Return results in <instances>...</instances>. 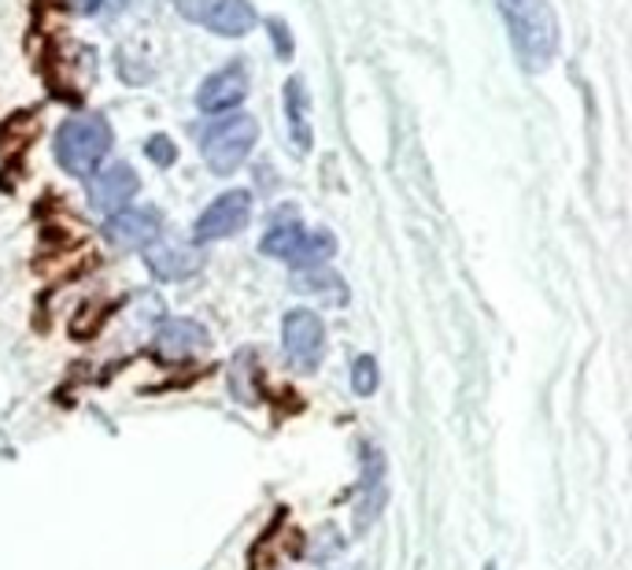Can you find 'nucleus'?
<instances>
[{"mask_svg":"<svg viewBox=\"0 0 632 570\" xmlns=\"http://www.w3.org/2000/svg\"><path fill=\"white\" fill-rule=\"evenodd\" d=\"M271 41H274V49H277V57L288 60L293 57V34H288V27H285V19H271Z\"/></svg>","mask_w":632,"mask_h":570,"instance_id":"obj_16","label":"nucleus"},{"mask_svg":"<svg viewBox=\"0 0 632 570\" xmlns=\"http://www.w3.org/2000/svg\"><path fill=\"white\" fill-rule=\"evenodd\" d=\"M282 345L296 367L315 370L326 356V326L310 308H293L282 323Z\"/></svg>","mask_w":632,"mask_h":570,"instance_id":"obj_7","label":"nucleus"},{"mask_svg":"<svg viewBox=\"0 0 632 570\" xmlns=\"http://www.w3.org/2000/svg\"><path fill=\"white\" fill-rule=\"evenodd\" d=\"M71 8L78 16H108L122 8V0H71Z\"/></svg>","mask_w":632,"mask_h":570,"instance_id":"obj_17","label":"nucleus"},{"mask_svg":"<svg viewBox=\"0 0 632 570\" xmlns=\"http://www.w3.org/2000/svg\"><path fill=\"white\" fill-rule=\"evenodd\" d=\"M499 16L507 23L510 49L529 74L551 68L559 52V19H554L548 0H496Z\"/></svg>","mask_w":632,"mask_h":570,"instance_id":"obj_1","label":"nucleus"},{"mask_svg":"<svg viewBox=\"0 0 632 570\" xmlns=\"http://www.w3.org/2000/svg\"><path fill=\"white\" fill-rule=\"evenodd\" d=\"M111 152V126L104 115H71L55 130V163L74 179H93Z\"/></svg>","mask_w":632,"mask_h":570,"instance_id":"obj_2","label":"nucleus"},{"mask_svg":"<svg viewBox=\"0 0 632 570\" xmlns=\"http://www.w3.org/2000/svg\"><path fill=\"white\" fill-rule=\"evenodd\" d=\"M488 570H496V567H488Z\"/></svg>","mask_w":632,"mask_h":570,"instance_id":"obj_18","label":"nucleus"},{"mask_svg":"<svg viewBox=\"0 0 632 570\" xmlns=\"http://www.w3.org/2000/svg\"><path fill=\"white\" fill-rule=\"evenodd\" d=\"M244 96H248V68H244L241 60H230L226 68L207 74L196 93V104H200V112L226 115L244 101Z\"/></svg>","mask_w":632,"mask_h":570,"instance_id":"obj_8","label":"nucleus"},{"mask_svg":"<svg viewBox=\"0 0 632 570\" xmlns=\"http://www.w3.org/2000/svg\"><path fill=\"white\" fill-rule=\"evenodd\" d=\"M207 330L196 319H166L152 337V353L160 359H193L207 348Z\"/></svg>","mask_w":632,"mask_h":570,"instance_id":"obj_11","label":"nucleus"},{"mask_svg":"<svg viewBox=\"0 0 632 570\" xmlns=\"http://www.w3.org/2000/svg\"><path fill=\"white\" fill-rule=\"evenodd\" d=\"M144 259H149V271L163 282H185L188 274L204 267V256L185 245H152Z\"/></svg>","mask_w":632,"mask_h":570,"instance_id":"obj_12","label":"nucleus"},{"mask_svg":"<svg viewBox=\"0 0 632 570\" xmlns=\"http://www.w3.org/2000/svg\"><path fill=\"white\" fill-rule=\"evenodd\" d=\"M351 389L359 393V397L377 389V359L374 356H359L351 364Z\"/></svg>","mask_w":632,"mask_h":570,"instance_id":"obj_14","label":"nucleus"},{"mask_svg":"<svg viewBox=\"0 0 632 570\" xmlns=\"http://www.w3.org/2000/svg\"><path fill=\"white\" fill-rule=\"evenodd\" d=\"M252 218V193L248 190H230L215 196L204 212H200L193 226V241L207 245V241H226L233 234H241Z\"/></svg>","mask_w":632,"mask_h":570,"instance_id":"obj_6","label":"nucleus"},{"mask_svg":"<svg viewBox=\"0 0 632 570\" xmlns=\"http://www.w3.org/2000/svg\"><path fill=\"white\" fill-rule=\"evenodd\" d=\"M104 237L115 248H152L160 241V215L152 207H122V212L108 215Z\"/></svg>","mask_w":632,"mask_h":570,"instance_id":"obj_10","label":"nucleus"},{"mask_svg":"<svg viewBox=\"0 0 632 570\" xmlns=\"http://www.w3.org/2000/svg\"><path fill=\"white\" fill-rule=\"evenodd\" d=\"M144 152H149V160H152V163H160V167H171V163L177 160L174 141L166 138V134H155V138H149V145H144Z\"/></svg>","mask_w":632,"mask_h":570,"instance_id":"obj_15","label":"nucleus"},{"mask_svg":"<svg viewBox=\"0 0 632 570\" xmlns=\"http://www.w3.org/2000/svg\"><path fill=\"white\" fill-rule=\"evenodd\" d=\"M255 141H259V123L244 112H226L204 130L200 152H204V163L215 174H233L252 156Z\"/></svg>","mask_w":632,"mask_h":570,"instance_id":"obj_3","label":"nucleus"},{"mask_svg":"<svg viewBox=\"0 0 632 570\" xmlns=\"http://www.w3.org/2000/svg\"><path fill=\"white\" fill-rule=\"evenodd\" d=\"M174 8L188 23H200L218 38H244L259 23L248 0H174Z\"/></svg>","mask_w":632,"mask_h":570,"instance_id":"obj_5","label":"nucleus"},{"mask_svg":"<svg viewBox=\"0 0 632 570\" xmlns=\"http://www.w3.org/2000/svg\"><path fill=\"white\" fill-rule=\"evenodd\" d=\"M259 248L263 256L293 263L296 271H315L337 252V241H333V234H326V230H307L304 223H296V218H282V223H274L263 234Z\"/></svg>","mask_w":632,"mask_h":570,"instance_id":"obj_4","label":"nucleus"},{"mask_svg":"<svg viewBox=\"0 0 632 570\" xmlns=\"http://www.w3.org/2000/svg\"><path fill=\"white\" fill-rule=\"evenodd\" d=\"M285 115H288V138H293V149L296 152H307L310 149V96L304 90L299 79H288L285 82Z\"/></svg>","mask_w":632,"mask_h":570,"instance_id":"obj_13","label":"nucleus"},{"mask_svg":"<svg viewBox=\"0 0 632 570\" xmlns=\"http://www.w3.org/2000/svg\"><path fill=\"white\" fill-rule=\"evenodd\" d=\"M137 190H141L137 171L126 167V163H111V167L93 174V182H89V204L104 215H115L122 207H130Z\"/></svg>","mask_w":632,"mask_h":570,"instance_id":"obj_9","label":"nucleus"}]
</instances>
